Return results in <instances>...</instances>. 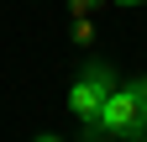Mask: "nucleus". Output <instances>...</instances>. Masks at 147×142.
<instances>
[{
  "instance_id": "f257e3e1",
  "label": "nucleus",
  "mask_w": 147,
  "mask_h": 142,
  "mask_svg": "<svg viewBox=\"0 0 147 142\" xmlns=\"http://www.w3.org/2000/svg\"><path fill=\"white\" fill-rule=\"evenodd\" d=\"M100 132L110 137H126V142H142L147 137V100H137L131 90H110L105 105H100Z\"/></svg>"
},
{
  "instance_id": "f03ea898",
  "label": "nucleus",
  "mask_w": 147,
  "mask_h": 142,
  "mask_svg": "<svg viewBox=\"0 0 147 142\" xmlns=\"http://www.w3.org/2000/svg\"><path fill=\"white\" fill-rule=\"evenodd\" d=\"M110 90H116V84H110V74L95 63V68H89V74L68 90V111L79 116V121H89V126H95V121H100V105H105V95H110Z\"/></svg>"
},
{
  "instance_id": "7ed1b4c3",
  "label": "nucleus",
  "mask_w": 147,
  "mask_h": 142,
  "mask_svg": "<svg viewBox=\"0 0 147 142\" xmlns=\"http://www.w3.org/2000/svg\"><path fill=\"white\" fill-rule=\"evenodd\" d=\"M95 37V21H89V16H74V42H89Z\"/></svg>"
},
{
  "instance_id": "20e7f679",
  "label": "nucleus",
  "mask_w": 147,
  "mask_h": 142,
  "mask_svg": "<svg viewBox=\"0 0 147 142\" xmlns=\"http://www.w3.org/2000/svg\"><path fill=\"white\" fill-rule=\"evenodd\" d=\"M100 5H110V0H68V11H74V16H95Z\"/></svg>"
},
{
  "instance_id": "39448f33",
  "label": "nucleus",
  "mask_w": 147,
  "mask_h": 142,
  "mask_svg": "<svg viewBox=\"0 0 147 142\" xmlns=\"http://www.w3.org/2000/svg\"><path fill=\"white\" fill-rule=\"evenodd\" d=\"M131 95H137V100H147V79H137V84H131Z\"/></svg>"
},
{
  "instance_id": "423d86ee",
  "label": "nucleus",
  "mask_w": 147,
  "mask_h": 142,
  "mask_svg": "<svg viewBox=\"0 0 147 142\" xmlns=\"http://www.w3.org/2000/svg\"><path fill=\"white\" fill-rule=\"evenodd\" d=\"M116 5H142V0H116Z\"/></svg>"
},
{
  "instance_id": "0eeeda50",
  "label": "nucleus",
  "mask_w": 147,
  "mask_h": 142,
  "mask_svg": "<svg viewBox=\"0 0 147 142\" xmlns=\"http://www.w3.org/2000/svg\"><path fill=\"white\" fill-rule=\"evenodd\" d=\"M37 142H58V137H37Z\"/></svg>"
},
{
  "instance_id": "6e6552de",
  "label": "nucleus",
  "mask_w": 147,
  "mask_h": 142,
  "mask_svg": "<svg viewBox=\"0 0 147 142\" xmlns=\"http://www.w3.org/2000/svg\"><path fill=\"white\" fill-rule=\"evenodd\" d=\"M142 142H147V137H142Z\"/></svg>"
}]
</instances>
